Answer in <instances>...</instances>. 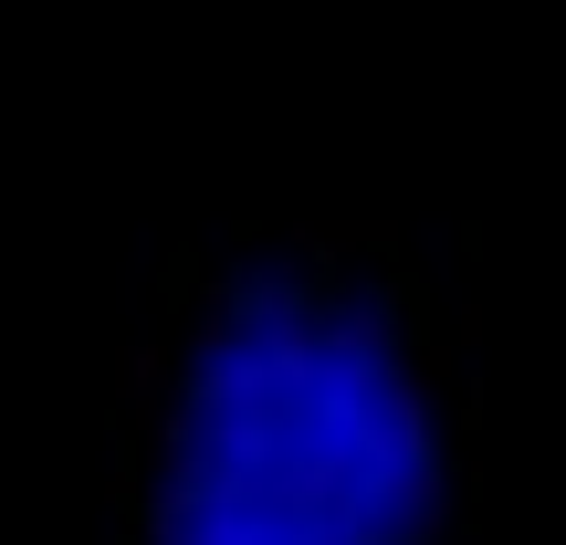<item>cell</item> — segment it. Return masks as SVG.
Here are the masks:
<instances>
[{"mask_svg":"<svg viewBox=\"0 0 566 545\" xmlns=\"http://www.w3.org/2000/svg\"><path fill=\"white\" fill-rule=\"evenodd\" d=\"M451 325L388 231H252L126 409L116 545H441Z\"/></svg>","mask_w":566,"mask_h":545,"instance_id":"6da1fadb","label":"cell"}]
</instances>
